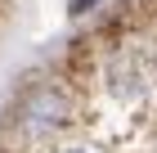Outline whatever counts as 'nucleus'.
Here are the masks:
<instances>
[{
  "mask_svg": "<svg viewBox=\"0 0 157 153\" xmlns=\"http://www.w3.org/2000/svg\"><path fill=\"white\" fill-rule=\"evenodd\" d=\"M23 131L27 135H45V131H59L72 122V104H67V95L59 90V86H40L32 99L23 104Z\"/></svg>",
  "mask_w": 157,
  "mask_h": 153,
  "instance_id": "2",
  "label": "nucleus"
},
{
  "mask_svg": "<svg viewBox=\"0 0 157 153\" xmlns=\"http://www.w3.org/2000/svg\"><path fill=\"white\" fill-rule=\"evenodd\" d=\"M103 99L112 108H121L126 117L148 113V104L157 99V54L153 50H117L103 63Z\"/></svg>",
  "mask_w": 157,
  "mask_h": 153,
  "instance_id": "1",
  "label": "nucleus"
},
{
  "mask_svg": "<svg viewBox=\"0 0 157 153\" xmlns=\"http://www.w3.org/2000/svg\"><path fill=\"white\" fill-rule=\"evenodd\" d=\"M54 153H90V149H54Z\"/></svg>",
  "mask_w": 157,
  "mask_h": 153,
  "instance_id": "4",
  "label": "nucleus"
},
{
  "mask_svg": "<svg viewBox=\"0 0 157 153\" xmlns=\"http://www.w3.org/2000/svg\"><path fill=\"white\" fill-rule=\"evenodd\" d=\"M94 5H103V0H72L67 9H72V14H85V9H94Z\"/></svg>",
  "mask_w": 157,
  "mask_h": 153,
  "instance_id": "3",
  "label": "nucleus"
}]
</instances>
